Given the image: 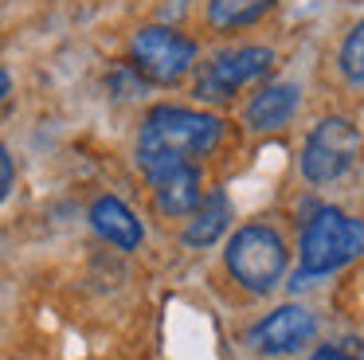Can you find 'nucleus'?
Instances as JSON below:
<instances>
[{
  "label": "nucleus",
  "instance_id": "nucleus-8",
  "mask_svg": "<svg viewBox=\"0 0 364 360\" xmlns=\"http://www.w3.org/2000/svg\"><path fill=\"white\" fill-rule=\"evenodd\" d=\"M153 184V200L157 211L181 219V216H196V208L204 203V176H200V164H184V169L161 172L149 180Z\"/></svg>",
  "mask_w": 364,
  "mask_h": 360
},
{
  "label": "nucleus",
  "instance_id": "nucleus-16",
  "mask_svg": "<svg viewBox=\"0 0 364 360\" xmlns=\"http://www.w3.org/2000/svg\"><path fill=\"white\" fill-rule=\"evenodd\" d=\"M9 94H12V75H9L4 67H0V102L9 98Z\"/></svg>",
  "mask_w": 364,
  "mask_h": 360
},
{
  "label": "nucleus",
  "instance_id": "nucleus-11",
  "mask_svg": "<svg viewBox=\"0 0 364 360\" xmlns=\"http://www.w3.org/2000/svg\"><path fill=\"white\" fill-rule=\"evenodd\" d=\"M231 223V203L223 192H212L204 196V203L196 208V216H192V223L184 227V243L188 247H212L215 239H220L223 231H228Z\"/></svg>",
  "mask_w": 364,
  "mask_h": 360
},
{
  "label": "nucleus",
  "instance_id": "nucleus-3",
  "mask_svg": "<svg viewBox=\"0 0 364 360\" xmlns=\"http://www.w3.org/2000/svg\"><path fill=\"white\" fill-rule=\"evenodd\" d=\"M223 263H228V274L243 290H251V294H270V290L282 282L286 263H290V250H286V239L274 231V227L243 223L228 239Z\"/></svg>",
  "mask_w": 364,
  "mask_h": 360
},
{
  "label": "nucleus",
  "instance_id": "nucleus-15",
  "mask_svg": "<svg viewBox=\"0 0 364 360\" xmlns=\"http://www.w3.org/2000/svg\"><path fill=\"white\" fill-rule=\"evenodd\" d=\"M309 360H356V356H348L345 349H333V344H321V349L309 352Z\"/></svg>",
  "mask_w": 364,
  "mask_h": 360
},
{
  "label": "nucleus",
  "instance_id": "nucleus-12",
  "mask_svg": "<svg viewBox=\"0 0 364 360\" xmlns=\"http://www.w3.org/2000/svg\"><path fill=\"white\" fill-rule=\"evenodd\" d=\"M274 8V0H208V23L215 31H239Z\"/></svg>",
  "mask_w": 364,
  "mask_h": 360
},
{
  "label": "nucleus",
  "instance_id": "nucleus-1",
  "mask_svg": "<svg viewBox=\"0 0 364 360\" xmlns=\"http://www.w3.org/2000/svg\"><path fill=\"white\" fill-rule=\"evenodd\" d=\"M223 137V122L208 110L192 106H153L145 114L141 129H137V169L145 176H161V172L184 169V164H200Z\"/></svg>",
  "mask_w": 364,
  "mask_h": 360
},
{
  "label": "nucleus",
  "instance_id": "nucleus-2",
  "mask_svg": "<svg viewBox=\"0 0 364 360\" xmlns=\"http://www.w3.org/2000/svg\"><path fill=\"white\" fill-rule=\"evenodd\" d=\"M360 255H364V223L360 219L341 208H317L314 219H306V227H301L294 286H309L314 278L345 270Z\"/></svg>",
  "mask_w": 364,
  "mask_h": 360
},
{
  "label": "nucleus",
  "instance_id": "nucleus-5",
  "mask_svg": "<svg viewBox=\"0 0 364 360\" xmlns=\"http://www.w3.org/2000/svg\"><path fill=\"white\" fill-rule=\"evenodd\" d=\"M129 67L153 86H176L196 67V43L176 28L153 23V28L137 31L129 43Z\"/></svg>",
  "mask_w": 364,
  "mask_h": 360
},
{
  "label": "nucleus",
  "instance_id": "nucleus-6",
  "mask_svg": "<svg viewBox=\"0 0 364 360\" xmlns=\"http://www.w3.org/2000/svg\"><path fill=\"white\" fill-rule=\"evenodd\" d=\"M274 67V51L270 47H235V51H220L200 67L196 75V98L204 102H231L243 86L262 83Z\"/></svg>",
  "mask_w": 364,
  "mask_h": 360
},
{
  "label": "nucleus",
  "instance_id": "nucleus-9",
  "mask_svg": "<svg viewBox=\"0 0 364 360\" xmlns=\"http://www.w3.org/2000/svg\"><path fill=\"white\" fill-rule=\"evenodd\" d=\"M90 227H95L106 243H114L118 250H137L145 239L141 219H137L134 211H129V203L118 200V196H98V200L90 203Z\"/></svg>",
  "mask_w": 364,
  "mask_h": 360
},
{
  "label": "nucleus",
  "instance_id": "nucleus-13",
  "mask_svg": "<svg viewBox=\"0 0 364 360\" xmlns=\"http://www.w3.org/2000/svg\"><path fill=\"white\" fill-rule=\"evenodd\" d=\"M337 63H341V75H345L348 83H353V86H364V20L345 36Z\"/></svg>",
  "mask_w": 364,
  "mask_h": 360
},
{
  "label": "nucleus",
  "instance_id": "nucleus-7",
  "mask_svg": "<svg viewBox=\"0 0 364 360\" xmlns=\"http://www.w3.org/2000/svg\"><path fill=\"white\" fill-rule=\"evenodd\" d=\"M314 337H317L314 309H306V305H278L274 313H267V317H259L251 325L247 344L259 356H290Z\"/></svg>",
  "mask_w": 364,
  "mask_h": 360
},
{
  "label": "nucleus",
  "instance_id": "nucleus-14",
  "mask_svg": "<svg viewBox=\"0 0 364 360\" xmlns=\"http://www.w3.org/2000/svg\"><path fill=\"white\" fill-rule=\"evenodd\" d=\"M12 184H16V161H12L9 145H4V141H0V203L9 200Z\"/></svg>",
  "mask_w": 364,
  "mask_h": 360
},
{
  "label": "nucleus",
  "instance_id": "nucleus-4",
  "mask_svg": "<svg viewBox=\"0 0 364 360\" xmlns=\"http://www.w3.org/2000/svg\"><path fill=\"white\" fill-rule=\"evenodd\" d=\"M360 149H364V133L353 117H341V114L321 117L309 129L306 149H301V176L309 184H333L356 164Z\"/></svg>",
  "mask_w": 364,
  "mask_h": 360
},
{
  "label": "nucleus",
  "instance_id": "nucleus-10",
  "mask_svg": "<svg viewBox=\"0 0 364 360\" xmlns=\"http://www.w3.org/2000/svg\"><path fill=\"white\" fill-rule=\"evenodd\" d=\"M298 102H301V90L294 83H270L247 102V125L259 133L267 129H282L294 114H298Z\"/></svg>",
  "mask_w": 364,
  "mask_h": 360
}]
</instances>
